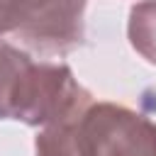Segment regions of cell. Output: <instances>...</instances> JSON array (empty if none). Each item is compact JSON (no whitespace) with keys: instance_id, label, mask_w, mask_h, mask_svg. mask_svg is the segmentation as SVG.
Segmentation results:
<instances>
[{"instance_id":"4","label":"cell","mask_w":156,"mask_h":156,"mask_svg":"<svg viewBox=\"0 0 156 156\" xmlns=\"http://www.w3.org/2000/svg\"><path fill=\"white\" fill-rule=\"evenodd\" d=\"M29 63V51L12 44H0V119H12V102L20 88V78Z\"/></svg>"},{"instance_id":"2","label":"cell","mask_w":156,"mask_h":156,"mask_svg":"<svg viewBox=\"0 0 156 156\" xmlns=\"http://www.w3.org/2000/svg\"><path fill=\"white\" fill-rule=\"evenodd\" d=\"M73 146L78 156H156V122L127 105L93 100L73 122Z\"/></svg>"},{"instance_id":"5","label":"cell","mask_w":156,"mask_h":156,"mask_svg":"<svg viewBox=\"0 0 156 156\" xmlns=\"http://www.w3.org/2000/svg\"><path fill=\"white\" fill-rule=\"evenodd\" d=\"M127 37L132 49L156 66V0H141L132 5Z\"/></svg>"},{"instance_id":"6","label":"cell","mask_w":156,"mask_h":156,"mask_svg":"<svg viewBox=\"0 0 156 156\" xmlns=\"http://www.w3.org/2000/svg\"><path fill=\"white\" fill-rule=\"evenodd\" d=\"M51 5V0H0V39H17Z\"/></svg>"},{"instance_id":"1","label":"cell","mask_w":156,"mask_h":156,"mask_svg":"<svg viewBox=\"0 0 156 156\" xmlns=\"http://www.w3.org/2000/svg\"><path fill=\"white\" fill-rule=\"evenodd\" d=\"M90 102L93 95L76 80L66 63L32 61L20 78L12 102V119L44 129L76 119Z\"/></svg>"},{"instance_id":"3","label":"cell","mask_w":156,"mask_h":156,"mask_svg":"<svg viewBox=\"0 0 156 156\" xmlns=\"http://www.w3.org/2000/svg\"><path fill=\"white\" fill-rule=\"evenodd\" d=\"M88 0H51L46 12L17 37L24 51L39 56H63L78 49L85 39Z\"/></svg>"},{"instance_id":"7","label":"cell","mask_w":156,"mask_h":156,"mask_svg":"<svg viewBox=\"0 0 156 156\" xmlns=\"http://www.w3.org/2000/svg\"><path fill=\"white\" fill-rule=\"evenodd\" d=\"M76 119L39 129V134L34 139L37 156H78V151L73 146V122Z\"/></svg>"}]
</instances>
